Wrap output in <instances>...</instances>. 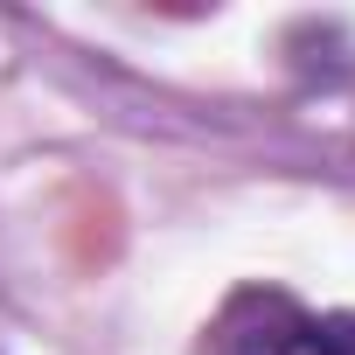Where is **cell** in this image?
I'll return each instance as SVG.
<instances>
[{"mask_svg": "<svg viewBox=\"0 0 355 355\" xmlns=\"http://www.w3.org/2000/svg\"><path fill=\"white\" fill-rule=\"evenodd\" d=\"M202 355H355V320L306 313L300 300L251 286L209 320Z\"/></svg>", "mask_w": 355, "mask_h": 355, "instance_id": "1", "label": "cell"}]
</instances>
